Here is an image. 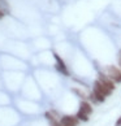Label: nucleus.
I'll return each mask as SVG.
<instances>
[{"mask_svg": "<svg viewBox=\"0 0 121 126\" xmlns=\"http://www.w3.org/2000/svg\"><path fill=\"white\" fill-rule=\"evenodd\" d=\"M107 76H108L115 83H121V70L116 66L107 68Z\"/></svg>", "mask_w": 121, "mask_h": 126, "instance_id": "nucleus-1", "label": "nucleus"}, {"mask_svg": "<svg viewBox=\"0 0 121 126\" xmlns=\"http://www.w3.org/2000/svg\"><path fill=\"white\" fill-rule=\"evenodd\" d=\"M53 57H55V60H56V69H57V72L64 74L65 77H69V70L67 69V65H65V63L61 60V57H60L57 53H53Z\"/></svg>", "mask_w": 121, "mask_h": 126, "instance_id": "nucleus-2", "label": "nucleus"}, {"mask_svg": "<svg viewBox=\"0 0 121 126\" xmlns=\"http://www.w3.org/2000/svg\"><path fill=\"white\" fill-rule=\"evenodd\" d=\"M61 126H77L78 125V118L76 116H64L60 120Z\"/></svg>", "mask_w": 121, "mask_h": 126, "instance_id": "nucleus-3", "label": "nucleus"}, {"mask_svg": "<svg viewBox=\"0 0 121 126\" xmlns=\"http://www.w3.org/2000/svg\"><path fill=\"white\" fill-rule=\"evenodd\" d=\"M98 81H100L105 87H108L111 91H113V90H115V87H116V86H115V82H113L108 76H104L103 73H99V79H98Z\"/></svg>", "mask_w": 121, "mask_h": 126, "instance_id": "nucleus-4", "label": "nucleus"}, {"mask_svg": "<svg viewBox=\"0 0 121 126\" xmlns=\"http://www.w3.org/2000/svg\"><path fill=\"white\" fill-rule=\"evenodd\" d=\"M94 91L100 92V94H102V95H104V96H108V95L111 94V92H112L108 87H105V86H104L100 81H96V82L94 83Z\"/></svg>", "mask_w": 121, "mask_h": 126, "instance_id": "nucleus-5", "label": "nucleus"}, {"mask_svg": "<svg viewBox=\"0 0 121 126\" xmlns=\"http://www.w3.org/2000/svg\"><path fill=\"white\" fill-rule=\"evenodd\" d=\"M80 110L82 112H85V113L87 114H91L92 113V107L90 105V103H87V101H81V104H80Z\"/></svg>", "mask_w": 121, "mask_h": 126, "instance_id": "nucleus-6", "label": "nucleus"}, {"mask_svg": "<svg viewBox=\"0 0 121 126\" xmlns=\"http://www.w3.org/2000/svg\"><path fill=\"white\" fill-rule=\"evenodd\" d=\"M44 116H46V118H47V120H48L53 125V126H60V124L56 121V117L53 116L52 112H46V114H44Z\"/></svg>", "mask_w": 121, "mask_h": 126, "instance_id": "nucleus-7", "label": "nucleus"}, {"mask_svg": "<svg viewBox=\"0 0 121 126\" xmlns=\"http://www.w3.org/2000/svg\"><path fill=\"white\" fill-rule=\"evenodd\" d=\"M76 117L78 118V121H83V122H87V121H89V114L85 113V112H82V110H78Z\"/></svg>", "mask_w": 121, "mask_h": 126, "instance_id": "nucleus-8", "label": "nucleus"}, {"mask_svg": "<svg viewBox=\"0 0 121 126\" xmlns=\"http://www.w3.org/2000/svg\"><path fill=\"white\" fill-rule=\"evenodd\" d=\"M92 95H94L95 100H96V101H99V103H103V101L105 100V96H104V95H102L100 92H98V91H94V92H92Z\"/></svg>", "mask_w": 121, "mask_h": 126, "instance_id": "nucleus-9", "label": "nucleus"}, {"mask_svg": "<svg viewBox=\"0 0 121 126\" xmlns=\"http://www.w3.org/2000/svg\"><path fill=\"white\" fill-rule=\"evenodd\" d=\"M116 126H121V117H120L117 121H116Z\"/></svg>", "mask_w": 121, "mask_h": 126, "instance_id": "nucleus-10", "label": "nucleus"}, {"mask_svg": "<svg viewBox=\"0 0 121 126\" xmlns=\"http://www.w3.org/2000/svg\"><path fill=\"white\" fill-rule=\"evenodd\" d=\"M3 16H4V13H3L1 9H0V18H3Z\"/></svg>", "mask_w": 121, "mask_h": 126, "instance_id": "nucleus-11", "label": "nucleus"}, {"mask_svg": "<svg viewBox=\"0 0 121 126\" xmlns=\"http://www.w3.org/2000/svg\"><path fill=\"white\" fill-rule=\"evenodd\" d=\"M119 65H120V68H121V56H119Z\"/></svg>", "mask_w": 121, "mask_h": 126, "instance_id": "nucleus-12", "label": "nucleus"}]
</instances>
